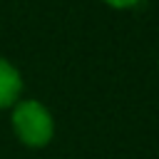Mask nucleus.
Listing matches in <instances>:
<instances>
[{
  "label": "nucleus",
  "instance_id": "1",
  "mask_svg": "<svg viewBox=\"0 0 159 159\" xmlns=\"http://www.w3.org/2000/svg\"><path fill=\"white\" fill-rule=\"evenodd\" d=\"M12 129L17 139L25 142L27 147H45L55 134V122L45 104H40L37 99H25L15 104Z\"/></svg>",
  "mask_w": 159,
  "mask_h": 159
},
{
  "label": "nucleus",
  "instance_id": "2",
  "mask_svg": "<svg viewBox=\"0 0 159 159\" xmlns=\"http://www.w3.org/2000/svg\"><path fill=\"white\" fill-rule=\"evenodd\" d=\"M20 89H22L20 70L0 55V109H2V107H10V104L17 99Z\"/></svg>",
  "mask_w": 159,
  "mask_h": 159
},
{
  "label": "nucleus",
  "instance_id": "3",
  "mask_svg": "<svg viewBox=\"0 0 159 159\" xmlns=\"http://www.w3.org/2000/svg\"><path fill=\"white\" fill-rule=\"evenodd\" d=\"M104 2H109L112 7H132V5H137L139 0H104Z\"/></svg>",
  "mask_w": 159,
  "mask_h": 159
}]
</instances>
